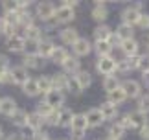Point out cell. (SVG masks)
Instances as JSON below:
<instances>
[{"label":"cell","mask_w":149,"mask_h":140,"mask_svg":"<svg viewBox=\"0 0 149 140\" xmlns=\"http://www.w3.org/2000/svg\"><path fill=\"white\" fill-rule=\"evenodd\" d=\"M88 129V124H87V118H85L83 113H76L74 114V118L70 122V133L74 140H81L85 136V133Z\"/></svg>","instance_id":"obj_1"},{"label":"cell","mask_w":149,"mask_h":140,"mask_svg":"<svg viewBox=\"0 0 149 140\" xmlns=\"http://www.w3.org/2000/svg\"><path fill=\"white\" fill-rule=\"evenodd\" d=\"M140 15H142V2H134L122 11V22L134 28L138 19H140Z\"/></svg>","instance_id":"obj_2"},{"label":"cell","mask_w":149,"mask_h":140,"mask_svg":"<svg viewBox=\"0 0 149 140\" xmlns=\"http://www.w3.org/2000/svg\"><path fill=\"white\" fill-rule=\"evenodd\" d=\"M96 70H98L103 78H107V76H114V74H116V59H114L112 55L98 57V59H96Z\"/></svg>","instance_id":"obj_3"},{"label":"cell","mask_w":149,"mask_h":140,"mask_svg":"<svg viewBox=\"0 0 149 140\" xmlns=\"http://www.w3.org/2000/svg\"><path fill=\"white\" fill-rule=\"evenodd\" d=\"M76 19V9L68 8V6H59V8H55V13H54V20L57 24H68V22H72Z\"/></svg>","instance_id":"obj_4"},{"label":"cell","mask_w":149,"mask_h":140,"mask_svg":"<svg viewBox=\"0 0 149 140\" xmlns=\"http://www.w3.org/2000/svg\"><path fill=\"white\" fill-rule=\"evenodd\" d=\"M54 13H55V6L52 2H37L35 6V17L42 22H48L54 19Z\"/></svg>","instance_id":"obj_5"},{"label":"cell","mask_w":149,"mask_h":140,"mask_svg":"<svg viewBox=\"0 0 149 140\" xmlns=\"http://www.w3.org/2000/svg\"><path fill=\"white\" fill-rule=\"evenodd\" d=\"M8 74H9V78H11V83H15V85H24L28 79H30V74H28V70L22 66V65H15V66H9L8 70Z\"/></svg>","instance_id":"obj_6"},{"label":"cell","mask_w":149,"mask_h":140,"mask_svg":"<svg viewBox=\"0 0 149 140\" xmlns=\"http://www.w3.org/2000/svg\"><path fill=\"white\" fill-rule=\"evenodd\" d=\"M138 57L140 55H133V57H123V59H116V74H127L138 68Z\"/></svg>","instance_id":"obj_7"},{"label":"cell","mask_w":149,"mask_h":140,"mask_svg":"<svg viewBox=\"0 0 149 140\" xmlns=\"http://www.w3.org/2000/svg\"><path fill=\"white\" fill-rule=\"evenodd\" d=\"M72 52H74V57H85L92 52V43L87 39V37H79L76 43L72 44Z\"/></svg>","instance_id":"obj_8"},{"label":"cell","mask_w":149,"mask_h":140,"mask_svg":"<svg viewBox=\"0 0 149 140\" xmlns=\"http://www.w3.org/2000/svg\"><path fill=\"white\" fill-rule=\"evenodd\" d=\"M42 102L46 103L48 107H52V109H63V107H65V94L59 92V90L52 89L50 92L44 94V100Z\"/></svg>","instance_id":"obj_9"},{"label":"cell","mask_w":149,"mask_h":140,"mask_svg":"<svg viewBox=\"0 0 149 140\" xmlns=\"http://www.w3.org/2000/svg\"><path fill=\"white\" fill-rule=\"evenodd\" d=\"M68 85H70V76H66L65 72H57L52 76V89L59 90V92H68Z\"/></svg>","instance_id":"obj_10"},{"label":"cell","mask_w":149,"mask_h":140,"mask_svg":"<svg viewBox=\"0 0 149 140\" xmlns=\"http://www.w3.org/2000/svg\"><path fill=\"white\" fill-rule=\"evenodd\" d=\"M120 87H122V90L125 92L127 98H138L142 94V85L136 79H125L120 83Z\"/></svg>","instance_id":"obj_11"},{"label":"cell","mask_w":149,"mask_h":140,"mask_svg":"<svg viewBox=\"0 0 149 140\" xmlns=\"http://www.w3.org/2000/svg\"><path fill=\"white\" fill-rule=\"evenodd\" d=\"M90 15H92V19L96 22L103 24V22L109 19V6L105 2H94L92 9H90Z\"/></svg>","instance_id":"obj_12"},{"label":"cell","mask_w":149,"mask_h":140,"mask_svg":"<svg viewBox=\"0 0 149 140\" xmlns=\"http://www.w3.org/2000/svg\"><path fill=\"white\" fill-rule=\"evenodd\" d=\"M6 48L9 52H13V54H20V52H24V37L19 33L11 35V37H6Z\"/></svg>","instance_id":"obj_13"},{"label":"cell","mask_w":149,"mask_h":140,"mask_svg":"<svg viewBox=\"0 0 149 140\" xmlns=\"http://www.w3.org/2000/svg\"><path fill=\"white\" fill-rule=\"evenodd\" d=\"M74 81H76L77 89L79 90H87L90 85H92V74L88 72V70H79V72L74 76Z\"/></svg>","instance_id":"obj_14"},{"label":"cell","mask_w":149,"mask_h":140,"mask_svg":"<svg viewBox=\"0 0 149 140\" xmlns=\"http://www.w3.org/2000/svg\"><path fill=\"white\" fill-rule=\"evenodd\" d=\"M17 109H19V105H17L15 98H11V96L0 98V114H2V116H8V118H9Z\"/></svg>","instance_id":"obj_15"},{"label":"cell","mask_w":149,"mask_h":140,"mask_svg":"<svg viewBox=\"0 0 149 140\" xmlns=\"http://www.w3.org/2000/svg\"><path fill=\"white\" fill-rule=\"evenodd\" d=\"M129 114V120H131V124H133V129H142L146 124H149V118H147V114L146 113H142V111H131Z\"/></svg>","instance_id":"obj_16"},{"label":"cell","mask_w":149,"mask_h":140,"mask_svg":"<svg viewBox=\"0 0 149 140\" xmlns=\"http://www.w3.org/2000/svg\"><path fill=\"white\" fill-rule=\"evenodd\" d=\"M138 48H140V44H138L136 39H127V41H122V43H120V50L123 52L125 57L138 55Z\"/></svg>","instance_id":"obj_17"},{"label":"cell","mask_w":149,"mask_h":140,"mask_svg":"<svg viewBox=\"0 0 149 140\" xmlns=\"http://www.w3.org/2000/svg\"><path fill=\"white\" fill-rule=\"evenodd\" d=\"M59 39H61L63 44L72 46L79 39V32L76 30V28H63V30L59 32Z\"/></svg>","instance_id":"obj_18"},{"label":"cell","mask_w":149,"mask_h":140,"mask_svg":"<svg viewBox=\"0 0 149 140\" xmlns=\"http://www.w3.org/2000/svg\"><path fill=\"white\" fill-rule=\"evenodd\" d=\"M85 114V118H87V124H88V127H100L103 122V116H101V113H100V109L98 107H92V109H88L87 113H83Z\"/></svg>","instance_id":"obj_19"},{"label":"cell","mask_w":149,"mask_h":140,"mask_svg":"<svg viewBox=\"0 0 149 140\" xmlns=\"http://www.w3.org/2000/svg\"><path fill=\"white\" fill-rule=\"evenodd\" d=\"M63 72H65L66 76L68 74H72V76H76L79 70H81V61L77 59V57H74V55H68L66 57V61L63 63Z\"/></svg>","instance_id":"obj_20"},{"label":"cell","mask_w":149,"mask_h":140,"mask_svg":"<svg viewBox=\"0 0 149 140\" xmlns=\"http://www.w3.org/2000/svg\"><path fill=\"white\" fill-rule=\"evenodd\" d=\"M100 113H101V116H103V120H116L118 118V107L116 105H112V103H109L107 100L105 102H101V105H100Z\"/></svg>","instance_id":"obj_21"},{"label":"cell","mask_w":149,"mask_h":140,"mask_svg":"<svg viewBox=\"0 0 149 140\" xmlns=\"http://www.w3.org/2000/svg\"><path fill=\"white\" fill-rule=\"evenodd\" d=\"M54 41L52 39H41L39 41V57L41 59H50V55H52V52H54Z\"/></svg>","instance_id":"obj_22"},{"label":"cell","mask_w":149,"mask_h":140,"mask_svg":"<svg viewBox=\"0 0 149 140\" xmlns=\"http://www.w3.org/2000/svg\"><path fill=\"white\" fill-rule=\"evenodd\" d=\"M114 35L120 39V43H122V41H127V39H134V28L129 26V24H123V22H122V24L116 28Z\"/></svg>","instance_id":"obj_23"},{"label":"cell","mask_w":149,"mask_h":140,"mask_svg":"<svg viewBox=\"0 0 149 140\" xmlns=\"http://www.w3.org/2000/svg\"><path fill=\"white\" fill-rule=\"evenodd\" d=\"M44 125V120L39 116L37 113H28V120H26V127H30L31 131H41Z\"/></svg>","instance_id":"obj_24"},{"label":"cell","mask_w":149,"mask_h":140,"mask_svg":"<svg viewBox=\"0 0 149 140\" xmlns=\"http://www.w3.org/2000/svg\"><path fill=\"white\" fill-rule=\"evenodd\" d=\"M111 33H112V30H111L107 24H98V26L94 28V32H92L96 43H100V41H109Z\"/></svg>","instance_id":"obj_25"},{"label":"cell","mask_w":149,"mask_h":140,"mask_svg":"<svg viewBox=\"0 0 149 140\" xmlns=\"http://www.w3.org/2000/svg\"><path fill=\"white\" fill-rule=\"evenodd\" d=\"M70 55L68 54V50L65 48V46H54V52H52L50 59L55 63V65H63V63L66 61V57Z\"/></svg>","instance_id":"obj_26"},{"label":"cell","mask_w":149,"mask_h":140,"mask_svg":"<svg viewBox=\"0 0 149 140\" xmlns=\"http://www.w3.org/2000/svg\"><path fill=\"white\" fill-rule=\"evenodd\" d=\"M22 92H24L28 98H35V96L41 94V90H39V85H37V79H33V78L28 79L26 83L22 85Z\"/></svg>","instance_id":"obj_27"},{"label":"cell","mask_w":149,"mask_h":140,"mask_svg":"<svg viewBox=\"0 0 149 140\" xmlns=\"http://www.w3.org/2000/svg\"><path fill=\"white\" fill-rule=\"evenodd\" d=\"M22 66H24L26 70L28 68L37 70V68L44 66V59H41L39 55H24V59H22Z\"/></svg>","instance_id":"obj_28"},{"label":"cell","mask_w":149,"mask_h":140,"mask_svg":"<svg viewBox=\"0 0 149 140\" xmlns=\"http://www.w3.org/2000/svg\"><path fill=\"white\" fill-rule=\"evenodd\" d=\"M26 41H41L42 39V28H39L37 24H33V26H30V28H26L24 30V35H22Z\"/></svg>","instance_id":"obj_29"},{"label":"cell","mask_w":149,"mask_h":140,"mask_svg":"<svg viewBox=\"0 0 149 140\" xmlns=\"http://www.w3.org/2000/svg\"><path fill=\"white\" fill-rule=\"evenodd\" d=\"M92 50H96V54H98V57H109L112 54V46L107 43V41H100V43H94L92 44Z\"/></svg>","instance_id":"obj_30"},{"label":"cell","mask_w":149,"mask_h":140,"mask_svg":"<svg viewBox=\"0 0 149 140\" xmlns=\"http://www.w3.org/2000/svg\"><path fill=\"white\" fill-rule=\"evenodd\" d=\"M74 111L72 109H68V107H63L59 109V125L57 127H70V122L74 118Z\"/></svg>","instance_id":"obj_31"},{"label":"cell","mask_w":149,"mask_h":140,"mask_svg":"<svg viewBox=\"0 0 149 140\" xmlns=\"http://www.w3.org/2000/svg\"><path fill=\"white\" fill-rule=\"evenodd\" d=\"M107 96H109V98H107V102H109V103H112V105H116V107H118V105H122L125 100H127V96H125V92L122 90V87H118L116 90L109 92Z\"/></svg>","instance_id":"obj_32"},{"label":"cell","mask_w":149,"mask_h":140,"mask_svg":"<svg viewBox=\"0 0 149 140\" xmlns=\"http://www.w3.org/2000/svg\"><path fill=\"white\" fill-rule=\"evenodd\" d=\"M9 120L13 122V125H17V127H24L26 125V120H28V113L24 109H17L13 114L9 116Z\"/></svg>","instance_id":"obj_33"},{"label":"cell","mask_w":149,"mask_h":140,"mask_svg":"<svg viewBox=\"0 0 149 140\" xmlns=\"http://www.w3.org/2000/svg\"><path fill=\"white\" fill-rule=\"evenodd\" d=\"M120 83H122V81L118 79V76H107V78H103V90L109 94V92L116 90L120 87Z\"/></svg>","instance_id":"obj_34"},{"label":"cell","mask_w":149,"mask_h":140,"mask_svg":"<svg viewBox=\"0 0 149 140\" xmlns=\"http://www.w3.org/2000/svg\"><path fill=\"white\" fill-rule=\"evenodd\" d=\"M37 85H39V90H41V94H46V92L52 90V76H41V78L37 79Z\"/></svg>","instance_id":"obj_35"},{"label":"cell","mask_w":149,"mask_h":140,"mask_svg":"<svg viewBox=\"0 0 149 140\" xmlns=\"http://www.w3.org/2000/svg\"><path fill=\"white\" fill-rule=\"evenodd\" d=\"M123 136H125V131L118 124H112L111 127H109V138L111 140H122Z\"/></svg>","instance_id":"obj_36"},{"label":"cell","mask_w":149,"mask_h":140,"mask_svg":"<svg viewBox=\"0 0 149 140\" xmlns=\"http://www.w3.org/2000/svg\"><path fill=\"white\" fill-rule=\"evenodd\" d=\"M24 54L26 55H37L39 54V43L37 41H26L24 39Z\"/></svg>","instance_id":"obj_37"},{"label":"cell","mask_w":149,"mask_h":140,"mask_svg":"<svg viewBox=\"0 0 149 140\" xmlns=\"http://www.w3.org/2000/svg\"><path fill=\"white\" fill-rule=\"evenodd\" d=\"M17 30L15 28H11L8 22H6L4 17H0V35H6V37H11V35H15Z\"/></svg>","instance_id":"obj_38"},{"label":"cell","mask_w":149,"mask_h":140,"mask_svg":"<svg viewBox=\"0 0 149 140\" xmlns=\"http://www.w3.org/2000/svg\"><path fill=\"white\" fill-rule=\"evenodd\" d=\"M44 124H48L52 127H57V125H59V109H54V111H52L46 118H44Z\"/></svg>","instance_id":"obj_39"},{"label":"cell","mask_w":149,"mask_h":140,"mask_svg":"<svg viewBox=\"0 0 149 140\" xmlns=\"http://www.w3.org/2000/svg\"><path fill=\"white\" fill-rule=\"evenodd\" d=\"M116 124L122 127L123 131H129V129H133V124H131V120H129V114L125 113V114H122V116H118L116 118Z\"/></svg>","instance_id":"obj_40"},{"label":"cell","mask_w":149,"mask_h":140,"mask_svg":"<svg viewBox=\"0 0 149 140\" xmlns=\"http://www.w3.org/2000/svg\"><path fill=\"white\" fill-rule=\"evenodd\" d=\"M52 111H54V109H52V107H48V105L44 103V102H39V103H37V107H35V113H37L39 116H41L42 120L46 118V116L52 113Z\"/></svg>","instance_id":"obj_41"},{"label":"cell","mask_w":149,"mask_h":140,"mask_svg":"<svg viewBox=\"0 0 149 140\" xmlns=\"http://www.w3.org/2000/svg\"><path fill=\"white\" fill-rule=\"evenodd\" d=\"M138 111H142V113H149V94H140L138 98Z\"/></svg>","instance_id":"obj_42"},{"label":"cell","mask_w":149,"mask_h":140,"mask_svg":"<svg viewBox=\"0 0 149 140\" xmlns=\"http://www.w3.org/2000/svg\"><path fill=\"white\" fill-rule=\"evenodd\" d=\"M2 11H4V15L17 13V11H19V8H17V2H11V0H4V2H2Z\"/></svg>","instance_id":"obj_43"},{"label":"cell","mask_w":149,"mask_h":140,"mask_svg":"<svg viewBox=\"0 0 149 140\" xmlns=\"http://www.w3.org/2000/svg\"><path fill=\"white\" fill-rule=\"evenodd\" d=\"M8 70H9V59L6 55H0V83H2L4 76L8 74Z\"/></svg>","instance_id":"obj_44"},{"label":"cell","mask_w":149,"mask_h":140,"mask_svg":"<svg viewBox=\"0 0 149 140\" xmlns=\"http://www.w3.org/2000/svg\"><path fill=\"white\" fill-rule=\"evenodd\" d=\"M136 70H140V72H147L149 70V54H144L138 57V68Z\"/></svg>","instance_id":"obj_45"},{"label":"cell","mask_w":149,"mask_h":140,"mask_svg":"<svg viewBox=\"0 0 149 140\" xmlns=\"http://www.w3.org/2000/svg\"><path fill=\"white\" fill-rule=\"evenodd\" d=\"M136 26H138L142 32H147L149 30V13H142L138 22H136Z\"/></svg>","instance_id":"obj_46"},{"label":"cell","mask_w":149,"mask_h":140,"mask_svg":"<svg viewBox=\"0 0 149 140\" xmlns=\"http://www.w3.org/2000/svg\"><path fill=\"white\" fill-rule=\"evenodd\" d=\"M138 133H140V138L142 140H149V124H146L142 129H138Z\"/></svg>","instance_id":"obj_47"},{"label":"cell","mask_w":149,"mask_h":140,"mask_svg":"<svg viewBox=\"0 0 149 140\" xmlns=\"http://www.w3.org/2000/svg\"><path fill=\"white\" fill-rule=\"evenodd\" d=\"M31 140H50V135H48L46 131H37L35 136H33Z\"/></svg>","instance_id":"obj_48"},{"label":"cell","mask_w":149,"mask_h":140,"mask_svg":"<svg viewBox=\"0 0 149 140\" xmlns=\"http://www.w3.org/2000/svg\"><path fill=\"white\" fill-rule=\"evenodd\" d=\"M6 140H26V138L22 136L20 133H11V135H9L8 138H6Z\"/></svg>","instance_id":"obj_49"},{"label":"cell","mask_w":149,"mask_h":140,"mask_svg":"<svg viewBox=\"0 0 149 140\" xmlns=\"http://www.w3.org/2000/svg\"><path fill=\"white\" fill-rule=\"evenodd\" d=\"M142 81H144L146 87H149V70L147 72H142Z\"/></svg>","instance_id":"obj_50"},{"label":"cell","mask_w":149,"mask_h":140,"mask_svg":"<svg viewBox=\"0 0 149 140\" xmlns=\"http://www.w3.org/2000/svg\"><path fill=\"white\" fill-rule=\"evenodd\" d=\"M57 26H59V24H57V22H55L54 19L46 22V30H54V28H57Z\"/></svg>","instance_id":"obj_51"},{"label":"cell","mask_w":149,"mask_h":140,"mask_svg":"<svg viewBox=\"0 0 149 140\" xmlns=\"http://www.w3.org/2000/svg\"><path fill=\"white\" fill-rule=\"evenodd\" d=\"M146 46H147V48H149V35H147V37H146Z\"/></svg>","instance_id":"obj_52"},{"label":"cell","mask_w":149,"mask_h":140,"mask_svg":"<svg viewBox=\"0 0 149 140\" xmlns=\"http://www.w3.org/2000/svg\"><path fill=\"white\" fill-rule=\"evenodd\" d=\"M4 136V133H2V127H0V138H2Z\"/></svg>","instance_id":"obj_53"},{"label":"cell","mask_w":149,"mask_h":140,"mask_svg":"<svg viewBox=\"0 0 149 140\" xmlns=\"http://www.w3.org/2000/svg\"><path fill=\"white\" fill-rule=\"evenodd\" d=\"M107 140H111V138H107Z\"/></svg>","instance_id":"obj_54"},{"label":"cell","mask_w":149,"mask_h":140,"mask_svg":"<svg viewBox=\"0 0 149 140\" xmlns=\"http://www.w3.org/2000/svg\"><path fill=\"white\" fill-rule=\"evenodd\" d=\"M50 140H52V138H50Z\"/></svg>","instance_id":"obj_55"}]
</instances>
